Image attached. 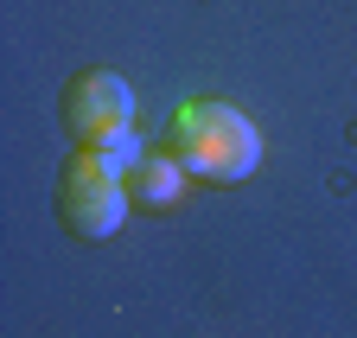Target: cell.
<instances>
[{"label":"cell","mask_w":357,"mask_h":338,"mask_svg":"<svg viewBox=\"0 0 357 338\" xmlns=\"http://www.w3.org/2000/svg\"><path fill=\"white\" fill-rule=\"evenodd\" d=\"M172 153L185 160L192 179H211V185H236L261 166V128L236 109V102H217V96H198L178 109V128H172Z\"/></svg>","instance_id":"6da1fadb"},{"label":"cell","mask_w":357,"mask_h":338,"mask_svg":"<svg viewBox=\"0 0 357 338\" xmlns=\"http://www.w3.org/2000/svg\"><path fill=\"white\" fill-rule=\"evenodd\" d=\"M128 210H134L128 179L115 173V166H102L89 147H77L64 160V173H58V217L77 236H115Z\"/></svg>","instance_id":"7a4b0ae2"},{"label":"cell","mask_w":357,"mask_h":338,"mask_svg":"<svg viewBox=\"0 0 357 338\" xmlns=\"http://www.w3.org/2000/svg\"><path fill=\"white\" fill-rule=\"evenodd\" d=\"M64 121H70L77 141L134 128V90H128V77H115V70H83V77H70V90H64Z\"/></svg>","instance_id":"3957f363"},{"label":"cell","mask_w":357,"mask_h":338,"mask_svg":"<svg viewBox=\"0 0 357 338\" xmlns=\"http://www.w3.org/2000/svg\"><path fill=\"white\" fill-rule=\"evenodd\" d=\"M185 160H178L172 147L166 153H141V160H134L128 166V198H134V210H166V204H178V198H185Z\"/></svg>","instance_id":"277c9868"},{"label":"cell","mask_w":357,"mask_h":338,"mask_svg":"<svg viewBox=\"0 0 357 338\" xmlns=\"http://www.w3.org/2000/svg\"><path fill=\"white\" fill-rule=\"evenodd\" d=\"M77 147H89V153H96L102 166H115L121 179H128V166H134V160L147 153V147H141V135H134V128H115V135H96V141H77Z\"/></svg>","instance_id":"5b68a950"}]
</instances>
